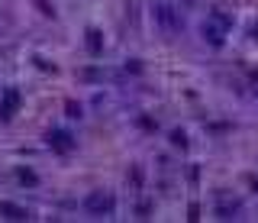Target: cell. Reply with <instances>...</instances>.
<instances>
[{"label": "cell", "instance_id": "obj_1", "mask_svg": "<svg viewBox=\"0 0 258 223\" xmlns=\"http://www.w3.org/2000/svg\"><path fill=\"white\" fill-rule=\"evenodd\" d=\"M84 211L104 217V214H113V211H117V201H113V194H107V191H91V194L84 198Z\"/></svg>", "mask_w": 258, "mask_h": 223}, {"label": "cell", "instance_id": "obj_2", "mask_svg": "<svg viewBox=\"0 0 258 223\" xmlns=\"http://www.w3.org/2000/svg\"><path fill=\"white\" fill-rule=\"evenodd\" d=\"M19 100H23V97H19L16 87H6V91H3V97H0V120H3V123L13 120V113L19 110Z\"/></svg>", "mask_w": 258, "mask_h": 223}, {"label": "cell", "instance_id": "obj_3", "mask_svg": "<svg viewBox=\"0 0 258 223\" xmlns=\"http://www.w3.org/2000/svg\"><path fill=\"white\" fill-rule=\"evenodd\" d=\"M45 143H49V149H55V152H62V155H68L74 149L71 133H65V130H52L49 136H45Z\"/></svg>", "mask_w": 258, "mask_h": 223}, {"label": "cell", "instance_id": "obj_4", "mask_svg": "<svg viewBox=\"0 0 258 223\" xmlns=\"http://www.w3.org/2000/svg\"><path fill=\"white\" fill-rule=\"evenodd\" d=\"M84 45H87V52H91L94 58L104 55V32H100V29H87L84 32Z\"/></svg>", "mask_w": 258, "mask_h": 223}, {"label": "cell", "instance_id": "obj_5", "mask_svg": "<svg viewBox=\"0 0 258 223\" xmlns=\"http://www.w3.org/2000/svg\"><path fill=\"white\" fill-rule=\"evenodd\" d=\"M0 214H3L6 220H29V211L13 204V201H0Z\"/></svg>", "mask_w": 258, "mask_h": 223}, {"label": "cell", "instance_id": "obj_6", "mask_svg": "<svg viewBox=\"0 0 258 223\" xmlns=\"http://www.w3.org/2000/svg\"><path fill=\"white\" fill-rule=\"evenodd\" d=\"M16 178H19V185H29V188L39 185V175L32 168H16Z\"/></svg>", "mask_w": 258, "mask_h": 223}, {"label": "cell", "instance_id": "obj_7", "mask_svg": "<svg viewBox=\"0 0 258 223\" xmlns=\"http://www.w3.org/2000/svg\"><path fill=\"white\" fill-rule=\"evenodd\" d=\"M203 36H207L213 45H223V32L216 29V26H203Z\"/></svg>", "mask_w": 258, "mask_h": 223}, {"label": "cell", "instance_id": "obj_8", "mask_svg": "<svg viewBox=\"0 0 258 223\" xmlns=\"http://www.w3.org/2000/svg\"><path fill=\"white\" fill-rule=\"evenodd\" d=\"M171 146L187 149V133H184V130H171Z\"/></svg>", "mask_w": 258, "mask_h": 223}, {"label": "cell", "instance_id": "obj_9", "mask_svg": "<svg viewBox=\"0 0 258 223\" xmlns=\"http://www.w3.org/2000/svg\"><path fill=\"white\" fill-rule=\"evenodd\" d=\"M158 19H161L165 26H174V13H171V6L161 3V6H158Z\"/></svg>", "mask_w": 258, "mask_h": 223}, {"label": "cell", "instance_id": "obj_10", "mask_svg": "<svg viewBox=\"0 0 258 223\" xmlns=\"http://www.w3.org/2000/svg\"><path fill=\"white\" fill-rule=\"evenodd\" d=\"M129 185H132V188H142V168H139V165L129 168Z\"/></svg>", "mask_w": 258, "mask_h": 223}, {"label": "cell", "instance_id": "obj_11", "mask_svg": "<svg viewBox=\"0 0 258 223\" xmlns=\"http://www.w3.org/2000/svg\"><path fill=\"white\" fill-rule=\"evenodd\" d=\"M36 6H39V13H42V16H55V10H52L49 0H36Z\"/></svg>", "mask_w": 258, "mask_h": 223}, {"label": "cell", "instance_id": "obj_12", "mask_svg": "<svg viewBox=\"0 0 258 223\" xmlns=\"http://www.w3.org/2000/svg\"><path fill=\"white\" fill-rule=\"evenodd\" d=\"M65 110H68V117H71V120H78V117H81V104H74V100H68Z\"/></svg>", "mask_w": 258, "mask_h": 223}, {"label": "cell", "instance_id": "obj_13", "mask_svg": "<svg viewBox=\"0 0 258 223\" xmlns=\"http://www.w3.org/2000/svg\"><path fill=\"white\" fill-rule=\"evenodd\" d=\"M135 214H139V217H142V220H145V217H148V214H152V204H139V207H135Z\"/></svg>", "mask_w": 258, "mask_h": 223}, {"label": "cell", "instance_id": "obj_14", "mask_svg": "<svg viewBox=\"0 0 258 223\" xmlns=\"http://www.w3.org/2000/svg\"><path fill=\"white\" fill-rule=\"evenodd\" d=\"M139 126L142 130H155V120L152 117H139Z\"/></svg>", "mask_w": 258, "mask_h": 223}, {"label": "cell", "instance_id": "obj_15", "mask_svg": "<svg viewBox=\"0 0 258 223\" xmlns=\"http://www.w3.org/2000/svg\"><path fill=\"white\" fill-rule=\"evenodd\" d=\"M187 220H200V207H197V204L187 207Z\"/></svg>", "mask_w": 258, "mask_h": 223}, {"label": "cell", "instance_id": "obj_16", "mask_svg": "<svg viewBox=\"0 0 258 223\" xmlns=\"http://www.w3.org/2000/svg\"><path fill=\"white\" fill-rule=\"evenodd\" d=\"M252 81H255V84H258V68H252Z\"/></svg>", "mask_w": 258, "mask_h": 223}, {"label": "cell", "instance_id": "obj_17", "mask_svg": "<svg viewBox=\"0 0 258 223\" xmlns=\"http://www.w3.org/2000/svg\"><path fill=\"white\" fill-rule=\"evenodd\" d=\"M252 32H255V39H258V23H255V29H252Z\"/></svg>", "mask_w": 258, "mask_h": 223}]
</instances>
